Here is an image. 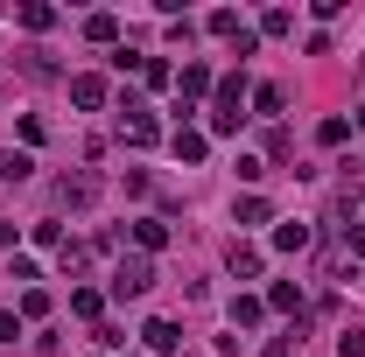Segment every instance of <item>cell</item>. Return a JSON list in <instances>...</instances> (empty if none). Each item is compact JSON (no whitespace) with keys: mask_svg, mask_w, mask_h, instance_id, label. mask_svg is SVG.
<instances>
[{"mask_svg":"<svg viewBox=\"0 0 365 357\" xmlns=\"http://www.w3.org/2000/svg\"><path fill=\"white\" fill-rule=\"evenodd\" d=\"M288 28H295V14H288V7H267V14H260V36H288Z\"/></svg>","mask_w":365,"mask_h":357,"instance_id":"cell-10","label":"cell"},{"mask_svg":"<svg viewBox=\"0 0 365 357\" xmlns=\"http://www.w3.org/2000/svg\"><path fill=\"white\" fill-rule=\"evenodd\" d=\"M140 336H148V351H155V357H169V351L182 343V329H176V322H148Z\"/></svg>","mask_w":365,"mask_h":357,"instance_id":"cell-3","label":"cell"},{"mask_svg":"<svg viewBox=\"0 0 365 357\" xmlns=\"http://www.w3.org/2000/svg\"><path fill=\"white\" fill-rule=\"evenodd\" d=\"M134 245H140V252H155V245H169V224H162V218H140V224H134Z\"/></svg>","mask_w":365,"mask_h":357,"instance_id":"cell-6","label":"cell"},{"mask_svg":"<svg viewBox=\"0 0 365 357\" xmlns=\"http://www.w3.org/2000/svg\"><path fill=\"white\" fill-rule=\"evenodd\" d=\"M309 238H317V231H309V224H274V252H309Z\"/></svg>","mask_w":365,"mask_h":357,"instance_id":"cell-2","label":"cell"},{"mask_svg":"<svg viewBox=\"0 0 365 357\" xmlns=\"http://www.w3.org/2000/svg\"><path fill=\"white\" fill-rule=\"evenodd\" d=\"M337 357H365V329H344L337 336Z\"/></svg>","mask_w":365,"mask_h":357,"instance_id":"cell-16","label":"cell"},{"mask_svg":"<svg viewBox=\"0 0 365 357\" xmlns=\"http://www.w3.org/2000/svg\"><path fill=\"white\" fill-rule=\"evenodd\" d=\"M225 267L239 273V280H253V273H260V252H253V245H232V252H225Z\"/></svg>","mask_w":365,"mask_h":357,"instance_id":"cell-8","label":"cell"},{"mask_svg":"<svg viewBox=\"0 0 365 357\" xmlns=\"http://www.w3.org/2000/svg\"><path fill=\"white\" fill-rule=\"evenodd\" d=\"M71 98H78V105H106V78H71Z\"/></svg>","mask_w":365,"mask_h":357,"instance_id":"cell-7","label":"cell"},{"mask_svg":"<svg viewBox=\"0 0 365 357\" xmlns=\"http://www.w3.org/2000/svg\"><path fill=\"white\" fill-rule=\"evenodd\" d=\"M85 36H91V43H113V36H120V21H113V14H91Z\"/></svg>","mask_w":365,"mask_h":357,"instance_id":"cell-13","label":"cell"},{"mask_svg":"<svg viewBox=\"0 0 365 357\" xmlns=\"http://www.w3.org/2000/svg\"><path fill=\"white\" fill-rule=\"evenodd\" d=\"M267 309L295 315V309H302V287H295V280H274V287H267Z\"/></svg>","mask_w":365,"mask_h":357,"instance_id":"cell-4","label":"cell"},{"mask_svg":"<svg viewBox=\"0 0 365 357\" xmlns=\"http://www.w3.org/2000/svg\"><path fill=\"white\" fill-rule=\"evenodd\" d=\"M0 245H14V224H7V218H0Z\"/></svg>","mask_w":365,"mask_h":357,"instance_id":"cell-18","label":"cell"},{"mask_svg":"<svg viewBox=\"0 0 365 357\" xmlns=\"http://www.w3.org/2000/svg\"><path fill=\"white\" fill-rule=\"evenodd\" d=\"M260 315H267V302H260V294H239V302H232V329H253Z\"/></svg>","mask_w":365,"mask_h":357,"instance_id":"cell-5","label":"cell"},{"mask_svg":"<svg viewBox=\"0 0 365 357\" xmlns=\"http://www.w3.org/2000/svg\"><path fill=\"white\" fill-rule=\"evenodd\" d=\"M91 196H98V182H91V176H71V182H63V203H91Z\"/></svg>","mask_w":365,"mask_h":357,"instance_id":"cell-12","label":"cell"},{"mask_svg":"<svg viewBox=\"0 0 365 357\" xmlns=\"http://www.w3.org/2000/svg\"><path fill=\"white\" fill-rule=\"evenodd\" d=\"M169 147H176V161H204V134H190V127H176Z\"/></svg>","mask_w":365,"mask_h":357,"instance_id":"cell-9","label":"cell"},{"mask_svg":"<svg viewBox=\"0 0 365 357\" xmlns=\"http://www.w3.org/2000/svg\"><path fill=\"white\" fill-rule=\"evenodd\" d=\"M359 127H365V105H359Z\"/></svg>","mask_w":365,"mask_h":357,"instance_id":"cell-19","label":"cell"},{"mask_svg":"<svg viewBox=\"0 0 365 357\" xmlns=\"http://www.w3.org/2000/svg\"><path fill=\"white\" fill-rule=\"evenodd\" d=\"M148 280H155V267H148V260H120V267H113V294H120V302H127V294H148Z\"/></svg>","mask_w":365,"mask_h":357,"instance_id":"cell-1","label":"cell"},{"mask_svg":"<svg viewBox=\"0 0 365 357\" xmlns=\"http://www.w3.org/2000/svg\"><path fill=\"white\" fill-rule=\"evenodd\" d=\"M317 140H323V147H344V140H351V119H323Z\"/></svg>","mask_w":365,"mask_h":357,"instance_id":"cell-11","label":"cell"},{"mask_svg":"<svg viewBox=\"0 0 365 357\" xmlns=\"http://www.w3.org/2000/svg\"><path fill=\"white\" fill-rule=\"evenodd\" d=\"M29 169H36L29 154H7V161H0V176H7V182H29Z\"/></svg>","mask_w":365,"mask_h":357,"instance_id":"cell-15","label":"cell"},{"mask_svg":"<svg viewBox=\"0 0 365 357\" xmlns=\"http://www.w3.org/2000/svg\"><path fill=\"white\" fill-rule=\"evenodd\" d=\"M344 245H351V260H365V224H344Z\"/></svg>","mask_w":365,"mask_h":357,"instance_id":"cell-17","label":"cell"},{"mask_svg":"<svg viewBox=\"0 0 365 357\" xmlns=\"http://www.w3.org/2000/svg\"><path fill=\"white\" fill-rule=\"evenodd\" d=\"M239 119H246V112H232V105H211V134H239Z\"/></svg>","mask_w":365,"mask_h":357,"instance_id":"cell-14","label":"cell"}]
</instances>
